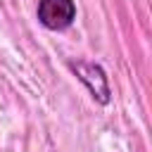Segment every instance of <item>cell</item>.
Instances as JSON below:
<instances>
[{"instance_id": "cell-1", "label": "cell", "mask_w": 152, "mask_h": 152, "mask_svg": "<svg viewBox=\"0 0 152 152\" xmlns=\"http://www.w3.org/2000/svg\"><path fill=\"white\" fill-rule=\"evenodd\" d=\"M69 69L76 74V78L88 88L90 97L100 104H109L112 100V90H109V78L104 74V69L97 62H88V59H76L69 62Z\"/></svg>"}, {"instance_id": "cell-2", "label": "cell", "mask_w": 152, "mask_h": 152, "mask_svg": "<svg viewBox=\"0 0 152 152\" xmlns=\"http://www.w3.org/2000/svg\"><path fill=\"white\" fill-rule=\"evenodd\" d=\"M38 21L50 31H64L76 19L74 0H38Z\"/></svg>"}]
</instances>
